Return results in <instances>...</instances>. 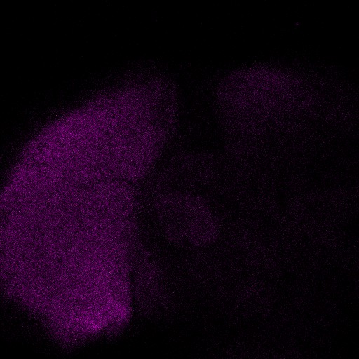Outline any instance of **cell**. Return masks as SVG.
I'll use <instances>...</instances> for the list:
<instances>
[{"mask_svg": "<svg viewBox=\"0 0 359 359\" xmlns=\"http://www.w3.org/2000/svg\"><path fill=\"white\" fill-rule=\"evenodd\" d=\"M157 211L166 236L189 247H205L218 233V221L208 203L200 196L173 191L163 196Z\"/></svg>", "mask_w": 359, "mask_h": 359, "instance_id": "obj_1", "label": "cell"}]
</instances>
